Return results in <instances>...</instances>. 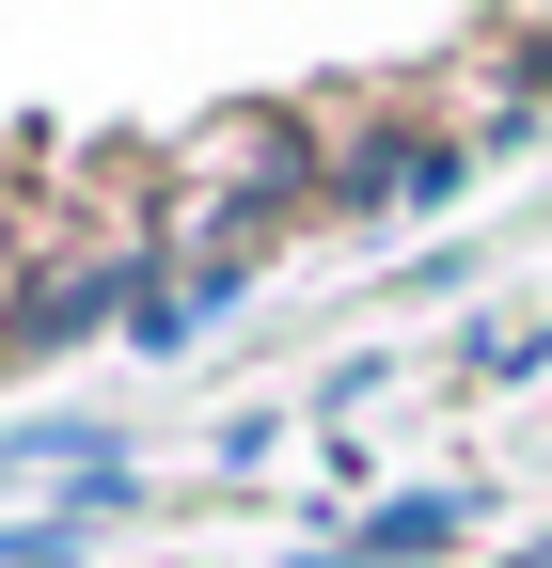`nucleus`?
I'll return each mask as SVG.
<instances>
[{"instance_id": "nucleus-3", "label": "nucleus", "mask_w": 552, "mask_h": 568, "mask_svg": "<svg viewBox=\"0 0 552 568\" xmlns=\"http://www.w3.org/2000/svg\"><path fill=\"white\" fill-rule=\"evenodd\" d=\"M458 521H473V506H458V489H410V506H364V521H348V537H331L316 568H379V552H458Z\"/></svg>"}, {"instance_id": "nucleus-1", "label": "nucleus", "mask_w": 552, "mask_h": 568, "mask_svg": "<svg viewBox=\"0 0 552 568\" xmlns=\"http://www.w3.org/2000/svg\"><path fill=\"white\" fill-rule=\"evenodd\" d=\"M143 284H159V268H80V284H32V301H17V347H80L95 316H143Z\"/></svg>"}, {"instance_id": "nucleus-2", "label": "nucleus", "mask_w": 552, "mask_h": 568, "mask_svg": "<svg viewBox=\"0 0 552 568\" xmlns=\"http://www.w3.org/2000/svg\"><path fill=\"white\" fill-rule=\"evenodd\" d=\"M473 159H458V142H410V126H379L364 142V159H348V205H442Z\"/></svg>"}]
</instances>
